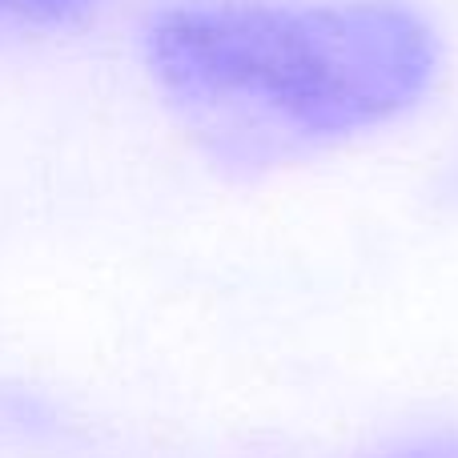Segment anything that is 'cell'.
Wrapping results in <instances>:
<instances>
[{
	"instance_id": "obj_3",
	"label": "cell",
	"mask_w": 458,
	"mask_h": 458,
	"mask_svg": "<svg viewBox=\"0 0 458 458\" xmlns=\"http://www.w3.org/2000/svg\"><path fill=\"white\" fill-rule=\"evenodd\" d=\"M8 8H21V13H40V16H56L69 13V8H81L85 0H0Z\"/></svg>"
},
{
	"instance_id": "obj_1",
	"label": "cell",
	"mask_w": 458,
	"mask_h": 458,
	"mask_svg": "<svg viewBox=\"0 0 458 458\" xmlns=\"http://www.w3.org/2000/svg\"><path fill=\"white\" fill-rule=\"evenodd\" d=\"M145 56L201 117L310 145L419 105L438 37L403 0H182L153 13Z\"/></svg>"
},
{
	"instance_id": "obj_2",
	"label": "cell",
	"mask_w": 458,
	"mask_h": 458,
	"mask_svg": "<svg viewBox=\"0 0 458 458\" xmlns=\"http://www.w3.org/2000/svg\"><path fill=\"white\" fill-rule=\"evenodd\" d=\"M370 458H458V435H438V438H414V443L390 446Z\"/></svg>"
}]
</instances>
